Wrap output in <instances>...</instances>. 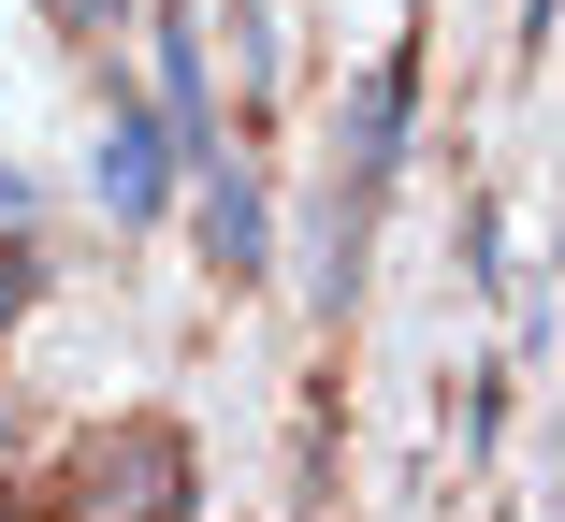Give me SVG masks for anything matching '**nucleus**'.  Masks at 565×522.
Listing matches in <instances>:
<instances>
[{
  "label": "nucleus",
  "instance_id": "f03ea898",
  "mask_svg": "<svg viewBox=\"0 0 565 522\" xmlns=\"http://www.w3.org/2000/svg\"><path fill=\"white\" fill-rule=\"evenodd\" d=\"M174 203L203 219V262H217V276H262V262H276V203H262V174H247L233 146H203Z\"/></svg>",
  "mask_w": 565,
  "mask_h": 522
},
{
  "label": "nucleus",
  "instance_id": "f257e3e1",
  "mask_svg": "<svg viewBox=\"0 0 565 522\" xmlns=\"http://www.w3.org/2000/svg\"><path fill=\"white\" fill-rule=\"evenodd\" d=\"M174 189H189V146H174V117L146 87H117V117H102V160H87V203L117 233H146V219H174Z\"/></svg>",
  "mask_w": 565,
  "mask_h": 522
},
{
  "label": "nucleus",
  "instance_id": "20e7f679",
  "mask_svg": "<svg viewBox=\"0 0 565 522\" xmlns=\"http://www.w3.org/2000/svg\"><path fill=\"white\" fill-rule=\"evenodd\" d=\"M146 44H160V117H174V146L203 160V146H217V87H203V30L174 15V0H160V15H146Z\"/></svg>",
  "mask_w": 565,
  "mask_h": 522
},
{
  "label": "nucleus",
  "instance_id": "39448f33",
  "mask_svg": "<svg viewBox=\"0 0 565 522\" xmlns=\"http://www.w3.org/2000/svg\"><path fill=\"white\" fill-rule=\"evenodd\" d=\"M87 493H102V508H117V493H131V508H174L189 465H174V436H117V450L87 465Z\"/></svg>",
  "mask_w": 565,
  "mask_h": 522
},
{
  "label": "nucleus",
  "instance_id": "423d86ee",
  "mask_svg": "<svg viewBox=\"0 0 565 522\" xmlns=\"http://www.w3.org/2000/svg\"><path fill=\"white\" fill-rule=\"evenodd\" d=\"M58 15H73V30L102 44V30H117V15H146V0H58Z\"/></svg>",
  "mask_w": 565,
  "mask_h": 522
},
{
  "label": "nucleus",
  "instance_id": "7ed1b4c3",
  "mask_svg": "<svg viewBox=\"0 0 565 522\" xmlns=\"http://www.w3.org/2000/svg\"><path fill=\"white\" fill-rule=\"evenodd\" d=\"M392 160H406V58H377L363 87H349V131H333V189H392Z\"/></svg>",
  "mask_w": 565,
  "mask_h": 522
}]
</instances>
